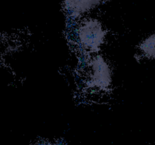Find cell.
I'll list each match as a JSON object with an SVG mask.
<instances>
[{
	"label": "cell",
	"instance_id": "cell-1",
	"mask_svg": "<svg viewBox=\"0 0 155 145\" xmlns=\"http://www.w3.org/2000/svg\"><path fill=\"white\" fill-rule=\"evenodd\" d=\"M107 31L95 18L82 21L77 29V40L81 48L90 53L97 52L104 44Z\"/></svg>",
	"mask_w": 155,
	"mask_h": 145
},
{
	"label": "cell",
	"instance_id": "cell-5",
	"mask_svg": "<svg viewBox=\"0 0 155 145\" xmlns=\"http://www.w3.org/2000/svg\"><path fill=\"white\" fill-rule=\"evenodd\" d=\"M36 145H64L61 141H58V142H50L47 141V140H43V141H40L39 143H36Z\"/></svg>",
	"mask_w": 155,
	"mask_h": 145
},
{
	"label": "cell",
	"instance_id": "cell-2",
	"mask_svg": "<svg viewBox=\"0 0 155 145\" xmlns=\"http://www.w3.org/2000/svg\"><path fill=\"white\" fill-rule=\"evenodd\" d=\"M88 85L98 90H106L112 83V69L104 57L96 55L90 60L88 69Z\"/></svg>",
	"mask_w": 155,
	"mask_h": 145
},
{
	"label": "cell",
	"instance_id": "cell-4",
	"mask_svg": "<svg viewBox=\"0 0 155 145\" xmlns=\"http://www.w3.org/2000/svg\"><path fill=\"white\" fill-rule=\"evenodd\" d=\"M141 53L148 59H155V34L145 38L139 45Z\"/></svg>",
	"mask_w": 155,
	"mask_h": 145
},
{
	"label": "cell",
	"instance_id": "cell-3",
	"mask_svg": "<svg viewBox=\"0 0 155 145\" xmlns=\"http://www.w3.org/2000/svg\"><path fill=\"white\" fill-rule=\"evenodd\" d=\"M107 0H64V10L71 18H80Z\"/></svg>",
	"mask_w": 155,
	"mask_h": 145
}]
</instances>
